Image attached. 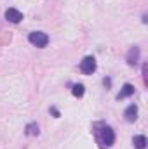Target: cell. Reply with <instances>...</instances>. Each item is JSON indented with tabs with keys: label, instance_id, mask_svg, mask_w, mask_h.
I'll use <instances>...</instances> for the list:
<instances>
[{
	"label": "cell",
	"instance_id": "6da1fadb",
	"mask_svg": "<svg viewBox=\"0 0 148 149\" xmlns=\"http://www.w3.org/2000/svg\"><path fill=\"white\" fill-rule=\"evenodd\" d=\"M92 132H94V137L98 141V144L101 146V149L111 148L113 142H115V132L111 130V127H108L106 123L103 121H98L92 125Z\"/></svg>",
	"mask_w": 148,
	"mask_h": 149
},
{
	"label": "cell",
	"instance_id": "7a4b0ae2",
	"mask_svg": "<svg viewBox=\"0 0 148 149\" xmlns=\"http://www.w3.org/2000/svg\"><path fill=\"white\" fill-rule=\"evenodd\" d=\"M28 42H30L32 45L42 49V47H45V45L49 43V37H47L44 31H33V33L28 35Z\"/></svg>",
	"mask_w": 148,
	"mask_h": 149
},
{
	"label": "cell",
	"instance_id": "3957f363",
	"mask_svg": "<svg viewBox=\"0 0 148 149\" xmlns=\"http://www.w3.org/2000/svg\"><path fill=\"white\" fill-rule=\"evenodd\" d=\"M80 71L84 74H92L96 71V59L92 56H87L80 61Z\"/></svg>",
	"mask_w": 148,
	"mask_h": 149
},
{
	"label": "cell",
	"instance_id": "277c9868",
	"mask_svg": "<svg viewBox=\"0 0 148 149\" xmlns=\"http://www.w3.org/2000/svg\"><path fill=\"white\" fill-rule=\"evenodd\" d=\"M5 19L11 21V23H19V21L23 19V14H21L18 9H12V7H11V9L5 10Z\"/></svg>",
	"mask_w": 148,
	"mask_h": 149
},
{
	"label": "cell",
	"instance_id": "5b68a950",
	"mask_svg": "<svg viewBox=\"0 0 148 149\" xmlns=\"http://www.w3.org/2000/svg\"><path fill=\"white\" fill-rule=\"evenodd\" d=\"M140 61V49L138 47H131V50L127 52V64L129 66H136Z\"/></svg>",
	"mask_w": 148,
	"mask_h": 149
},
{
	"label": "cell",
	"instance_id": "8992f818",
	"mask_svg": "<svg viewBox=\"0 0 148 149\" xmlns=\"http://www.w3.org/2000/svg\"><path fill=\"white\" fill-rule=\"evenodd\" d=\"M134 94V85H131V83H125L124 87H122V90L117 94V99L120 101V99H125V97H131Z\"/></svg>",
	"mask_w": 148,
	"mask_h": 149
},
{
	"label": "cell",
	"instance_id": "52a82bcc",
	"mask_svg": "<svg viewBox=\"0 0 148 149\" xmlns=\"http://www.w3.org/2000/svg\"><path fill=\"white\" fill-rule=\"evenodd\" d=\"M124 116H125L127 121H136V118H138V106L136 104L127 106V109L124 111Z\"/></svg>",
	"mask_w": 148,
	"mask_h": 149
},
{
	"label": "cell",
	"instance_id": "ba28073f",
	"mask_svg": "<svg viewBox=\"0 0 148 149\" xmlns=\"http://www.w3.org/2000/svg\"><path fill=\"white\" fill-rule=\"evenodd\" d=\"M132 144H134V148L136 149H145L147 148V137L145 135H134V139H132Z\"/></svg>",
	"mask_w": 148,
	"mask_h": 149
},
{
	"label": "cell",
	"instance_id": "9c48e42d",
	"mask_svg": "<svg viewBox=\"0 0 148 149\" xmlns=\"http://www.w3.org/2000/svg\"><path fill=\"white\" fill-rule=\"evenodd\" d=\"M84 92H85V87H84L82 83H75L73 88H72V94H73L75 97H82Z\"/></svg>",
	"mask_w": 148,
	"mask_h": 149
},
{
	"label": "cell",
	"instance_id": "30bf717a",
	"mask_svg": "<svg viewBox=\"0 0 148 149\" xmlns=\"http://www.w3.org/2000/svg\"><path fill=\"white\" fill-rule=\"evenodd\" d=\"M26 135H38V125L37 123H30V125H26V132H25Z\"/></svg>",
	"mask_w": 148,
	"mask_h": 149
}]
</instances>
